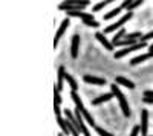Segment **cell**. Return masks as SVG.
<instances>
[{
    "mask_svg": "<svg viewBox=\"0 0 153 136\" xmlns=\"http://www.w3.org/2000/svg\"><path fill=\"white\" fill-rule=\"evenodd\" d=\"M139 127H141V136H147V129H149V112L144 109L141 110V124H139Z\"/></svg>",
    "mask_w": 153,
    "mask_h": 136,
    "instance_id": "6",
    "label": "cell"
},
{
    "mask_svg": "<svg viewBox=\"0 0 153 136\" xmlns=\"http://www.w3.org/2000/svg\"><path fill=\"white\" fill-rule=\"evenodd\" d=\"M110 90H112L113 96H117V100L120 101V107H121V110H123L124 116H126V118H129V116H130V107H129V103H127L126 96L123 95V92L120 90V87L117 86V83H113V84L110 86Z\"/></svg>",
    "mask_w": 153,
    "mask_h": 136,
    "instance_id": "1",
    "label": "cell"
},
{
    "mask_svg": "<svg viewBox=\"0 0 153 136\" xmlns=\"http://www.w3.org/2000/svg\"><path fill=\"white\" fill-rule=\"evenodd\" d=\"M115 83L117 84H121V86H124V87H129V89H135V84L130 81V80H127V78H124V77H117L115 78Z\"/></svg>",
    "mask_w": 153,
    "mask_h": 136,
    "instance_id": "13",
    "label": "cell"
},
{
    "mask_svg": "<svg viewBox=\"0 0 153 136\" xmlns=\"http://www.w3.org/2000/svg\"><path fill=\"white\" fill-rule=\"evenodd\" d=\"M143 2H144V0H135V2H133V3L129 6V9H127V11H132V9H135L136 6H139V5L143 3Z\"/></svg>",
    "mask_w": 153,
    "mask_h": 136,
    "instance_id": "24",
    "label": "cell"
},
{
    "mask_svg": "<svg viewBox=\"0 0 153 136\" xmlns=\"http://www.w3.org/2000/svg\"><path fill=\"white\" fill-rule=\"evenodd\" d=\"M58 136H63V135H58Z\"/></svg>",
    "mask_w": 153,
    "mask_h": 136,
    "instance_id": "32",
    "label": "cell"
},
{
    "mask_svg": "<svg viewBox=\"0 0 153 136\" xmlns=\"http://www.w3.org/2000/svg\"><path fill=\"white\" fill-rule=\"evenodd\" d=\"M71 98L74 100V103H75L76 109H80V110H83V109H84V106H83V101L80 100V96L76 95V92H72V93H71Z\"/></svg>",
    "mask_w": 153,
    "mask_h": 136,
    "instance_id": "19",
    "label": "cell"
},
{
    "mask_svg": "<svg viewBox=\"0 0 153 136\" xmlns=\"http://www.w3.org/2000/svg\"><path fill=\"white\" fill-rule=\"evenodd\" d=\"M126 34H127V32H126V29H124V28H121L117 34L113 35V38H112V44H113V46H118V44H120V41L126 37Z\"/></svg>",
    "mask_w": 153,
    "mask_h": 136,
    "instance_id": "12",
    "label": "cell"
},
{
    "mask_svg": "<svg viewBox=\"0 0 153 136\" xmlns=\"http://www.w3.org/2000/svg\"><path fill=\"white\" fill-rule=\"evenodd\" d=\"M89 0H66L58 5V9L61 11H83V8L89 6Z\"/></svg>",
    "mask_w": 153,
    "mask_h": 136,
    "instance_id": "2",
    "label": "cell"
},
{
    "mask_svg": "<svg viewBox=\"0 0 153 136\" xmlns=\"http://www.w3.org/2000/svg\"><path fill=\"white\" fill-rule=\"evenodd\" d=\"M149 54H150V55H152V57H153V52H149Z\"/></svg>",
    "mask_w": 153,
    "mask_h": 136,
    "instance_id": "31",
    "label": "cell"
},
{
    "mask_svg": "<svg viewBox=\"0 0 153 136\" xmlns=\"http://www.w3.org/2000/svg\"><path fill=\"white\" fill-rule=\"evenodd\" d=\"M69 26V17H66L65 20L61 21V24H60V28H58V31H57V34H55V38H54V47L58 44V41H60V38L63 37V34H65V31H66V28Z\"/></svg>",
    "mask_w": 153,
    "mask_h": 136,
    "instance_id": "5",
    "label": "cell"
},
{
    "mask_svg": "<svg viewBox=\"0 0 153 136\" xmlns=\"http://www.w3.org/2000/svg\"><path fill=\"white\" fill-rule=\"evenodd\" d=\"M146 46H147V43H146V41H139V43H136V44H133V46L123 47L121 51L115 52V58H123V57H126L127 54L135 52V51H139V49H143V47H146Z\"/></svg>",
    "mask_w": 153,
    "mask_h": 136,
    "instance_id": "4",
    "label": "cell"
},
{
    "mask_svg": "<svg viewBox=\"0 0 153 136\" xmlns=\"http://www.w3.org/2000/svg\"><path fill=\"white\" fill-rule=\"evenodd\" d=\"M65 75H66L65 67L60 66V67H58V75H57V87H55L58 92L63 90V81H65Z\"/></svg>",
    "mask_w": 153,
    "mask_h": 136,
    "instance_id": "10",
    "label": "cell"
},
{
    "mask_svg": "<svg viewBox=\"0 0 153 136\" xmlns=\"http://www.w3.org/2000/svg\"><path fill=\"white\" fill-rule=\"evenodd\" d=\"M65 80L68 81V84H69V87L72 89V92H76V89H78V84H76V81L74 80V77L69 75V73H66V75H65Z\"/></svg>",
    "mask_w": 153,
    "mask_h": 136,
    "instance_id": "16",
    "label": "cell"
},
{
    "mask_svg": "<svg viewBox=\"0 0 153 136\" xmlns=\"http://www.w3.org/2000/svg\"><path fill=\"white\" fill-rule=\"evenodd\" d=\"M133 2H135V0H124V2H123V5H121V6H123L124 9H129V6H130V5H132Z\"/></svg>",
    "mask_w": 153,
    "mask_h": 136,
    "instance_id": "27",
    "label": "cell"
},
{
    "mask_svg": "<svg viewBox=\"0 0 153 136\" xmlns=\"http://www.w3.org/2000/svg\"><path fill=\"white\" fill-rule=\"evenodd\" d=\"M132 17H133L132 11H129V12H127V14H124V16H123V17H121V18H120L118 21H117V23H113V24H110V26H107V28L104 29V32H103V34L106 35V34H109V32H113V31H117V29L120 31L123 24H124L126 21H129V20L132 18Z\"/></svg>",
    "mask_w": 153,
    "mask_h": 136,
    "instance_id": "3",
    "label": "cell"
},
{
    "mask_svg": "<svg viewBox=\"0 0 153 136\" xmlns=\"http://www.w3.org/2000/svg\"><path fill=\"white\" fill-rule=\"evenodd\" d=\"M123 9H124L123 6H118V8H115V9H112L110 12H107V14H104V17H103V18H104V20H110V18H113V17H117V16L120 14V12H121Z\"/></svg>",
    "mask_w": 153,
    "mask_h": 136,
    "instance_id": "17",
    "label": "cell"
},
{
    "mask_svg": "<svg viewBox=\"0 0 153 136\" xmlns=\"http://www.w3.org/2000/svg\"><path fill=\"white\" fill-rule=\"evenodd\" d=\"M112 2H115V0H103V2H100V3H97L95 6H94V11L97 12V11H101L104 6H107V5H110Z\"/></svg>",
    "mask_w": 153,
    "mask_h": 136,
    "instance_id": "20",
    "label": "cell"
},
{
    "mask_svg": "<svg viewBox=\"0 0 153 136\" xmlns=\"http://www.w3.org/2000/svg\"><path fill=\"white\" fill-rule=\"evenodd\" d=\"M57 122H58V126H60L63 135H69V133H71V132H69V127H68V119L58 116V118H57Z\"/></svg>",
    "mask_w": 153,
    "mask_h": 136,
    "instance_id": "14",
    "label": "cell"
},
{
    "mask_svg": "<svg viewBox=\"0 0 153 136\" xmlns=\"http://www.w3.org/2000/svg\"><path fill=\"white\" fill-rule=\"evenodd\" d=\"M61 103H63V100H61V96H60V92L57 89H54V104L55 106H60Z\"/></svg>",
    "mask_w": 153,
    "mask_h": 136,
    "instance_id": "22",
    "label": "cell"
},
{
    "mask_svg": "<svg viewBox=\"0 0 153 136\" xmlns=\"http://www.w3.org/2000/svg\"><path fill=\"white\" fill-rule=\"evenodd\" d=\"M84 21V24H87V26H91V28H98L100 24H98V21H95V20H83Z\"/></svg>",
    "mask_w": 153,
    "mask_h": 136,
    "instance_id": "23",
    "label": "cell"
},
{
    "mask_svg": "<svg viewBox=\"0 0 153 136\" xmlns=\"http://www.w3.org/2000/svg\"><path fill=\"white\" fill-rule=\"evenodd\" d=\"M149 58H152V55H150V54L138 55V57H135V58H132V60H130V64H132V66H136V64L143 63V61H146V60H149Z\"/></svg>",
    "mask_w": 153,
    "mask_h": 136,
    "instance_id": "15",
    "label": "cell"
},
{
    "mask_svg": "<svg viewBox=\"0 0 153 136\" xmlns=\"http://www.w3.org/2000/svg\"><path fill=\"white\" fill-rule=\"evenodd\" d=\"M139 132H141V127H139V126H135V127L132 129L130 136H138V135H139Z\"/></svg>",
    "mask_w": 153,
    "mask_h": 136,
    "instance_id": "26",
    "label": "cell"
},
{
    "mask_svg": "<svg viewBox=\"0 0 153 136\" xmlns=\"http://www.w3.org/2000/svg\"><path fill=\"white\" fill-rule=\"evenodd\" d=\"M112 98H113V93H112V92H109V93H104V95H100L98 98H95V100H92V104L98 106V104H101V103H106V101L112 100Z\"/></svg>",
    "mask_w": 153,
    "mask_h": 136,
    "instance_id": "11",
    "label": "cell"
},
{
    "mask_svg": "<svg viewBox=\"0 0 153 136\" xmlns=\"http://www.w3.org/2000/svg\"><path fill=\"white\" fill-rule=\"evenodd\" d=\"M80 112H81V115H83V118L89 122V126H92V127H95L97 124H95V121H94V118H92V115L91 113H89L87 112V110L86 109H83V110H80Z\"/></svg>",
    "mask_w": 153,
    "mask_h": 136,
    "instance_id": "18",
    "label": "cell"
},
{
    "mask_svg": "<svg viewBox=\"0 0 153 136\" xmlns=\"http://www.w3.org/2000/svg\"><path fill=\"white\" fill-rule=\"evenodd\" d=\"M143 101H144L146 104H153V98H146V96H144Z\"/></svg>",
    "mask_w": 153,
    "mask_h": 136,
    "instance_id": "29",
    "label": "cell"
},
{
    "mask_svg": "<svg viewBox=\"0 0 153 136\" xmlns=\"http://www.w3.org/2000/svg\"><path fill=\"white\" fill-rule=\"evenodd\" d=\"M150 38H153V31H152V32H149V34H146V35H143V37H141V38H139V40H141V41H146V43H147V40H150Z\"/></svg>",
    "mask_w": 153,
    "mask_h": 136,
    "instance_id": "25",
    "label": "cell"
},
{
    "mask_svg": "<svg viewBox=\"0 0 153 136\" xmlns=\"http://www.w3.org/2000/svg\"><path fill=\"white\" fill-rule=\"evenodd\" d=\"M94 129L97 130V133H98L100 136H113L112 133H109V132H106V130H104L103 127H100V126H95Z\"/></svg>",
    "mask_w": 153,
    "mask_h": 136,
    "instance_id": "21",
    "label": "cell"
},
{
    "mask_svg": "<svg viewBox=\"0 0 153 136\" xmlns=\"http://www.w3.org/2000/svg\"><path fill=\"white\" fill-rule=\"evenodd\" d=\"M83 80L89 84H97V86H103L106 84V78H100V77H92V75H84Z\"/></svg>",
    "mask_w": 153,
    "mask_h": 136,
    "instance_id": "9",
    "label": "cell"
},
{
    "mask_svg": "<svg viewBox=\"0 0 153 136\" xmlns=\"http://www.w3.org/2000/svg\"><path fill=\"white\" fill-rule=\"evenodd\" d=\"M150 52H153V44L150 46Z\"/></svg>",
    "mask_w": 153,
    "mask_h": 136,
    "instance_id": "30",
    "label": "cell"
},
{
    "mask_svg": "<svg viewBox=\"0 0 153 136\" xmlns=\"http://www.w3.org/2000/svg\"><path fill=\"white\" fill-rule=\"evenodd\" d=\"M78 46H80V35H74L72 37V44H71V55L72 58L78 57Z\"/></svg>",
    "mask_w": 153,
    "mask_h": 136,
    "instance_id": "8",
    "label": "cell"
},
{
    "mask_svg": "<svg viewBox=\"0 0 153 136\" xmlns=\"http://www.w3.org/2000/svg\"><path fill=\"white\" fill-rule=\"evenodd\" d=\"M54 110H55V115H57V118H58V116H61V112H60V106H55V104H54Z\"/></svg>",
    "mask_w": 153,
    "mask_h": 136,
    "instance_id": "28",
    "label": "cell"
},
{
    "mask_svg": "<svg viewBox=\"0 0 153 136\" xmlns=\"http://www.w3.org/2000/svg\"><path fill=\"white\" fill-rule=\"evenodd\" d=\"M95 38H98V41L103 44V46L107 49V51H113L115 46L112 44V41H109V40L106 38V35H104L103 32H97V34H95Z\"/></svg>",
    "mask_w": 153,
    "mask_h": 136,
    "instance_id": "7",
    "label": "cell"
}]
</instances>
